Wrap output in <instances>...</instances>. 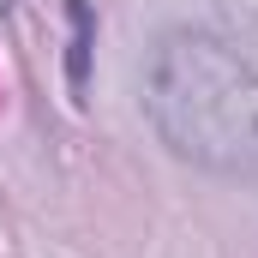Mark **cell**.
<instances>
[{"label":"cell","instance_id":"1","mask_svg":"<svg viewBox=\"0 0 258 258\" xmlns=\"http://www.w3.org/2000/svg\"><path fill=\"white\" fill-rule=\"evenodd\" d=\"M144 114L174 156L258 180V66L222 36H162L144 72Z\"/></svg>","mask_w":258,"mask_h":258},{"label":"cell","instance_id":"2","mask_svg":"<svg viewBox=\"0 0 258 258\" xmlns=\"http://www.w3.org/2000/svg\"><path fill=\"white\" fill-rule=\"evenodd\" d=\"M66 12H72V30H78V42H72V90H84V54H90V6H84V0H72Z\"/></svg>","mask_w":258,"mask_h":258},{"label":"cell","instance_id":"3","mask_svg":"<svg viewBox=\"0 0 258 258\" xmlns=\"http://www.w3.org/2000/svg\"><path fill=\"white\" fill-rule=\"evenodd\" d=\"M6 6H12V0H0V12H6Z\"/></svg>","mask_w":258,"mask_h":258}]
</instances>
